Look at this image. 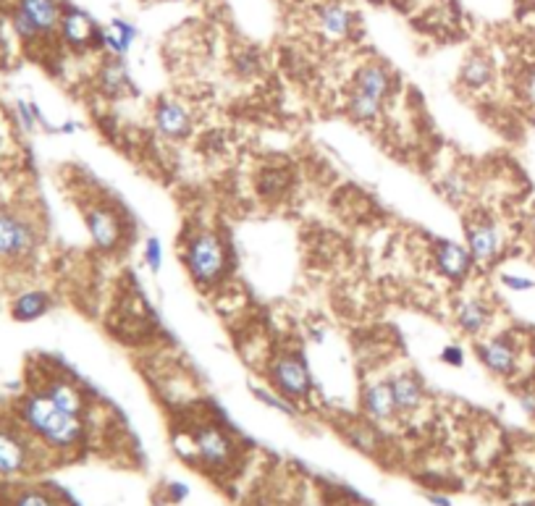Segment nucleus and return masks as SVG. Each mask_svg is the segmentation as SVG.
I'll list each match as a JSON object with an SVG mask.
<instances>
[{
  "label": "nucleus",
  "instance_id": "1",
  "mask_svg": "<svg viewBox=\"0 0 535 506\" xmlns=\"http://www.w3.org/2000/svg\"><path fill=\"white\" fill-rule=\"evenodd\" d=\"M399 77L394 69L378 58H365L349 71L344 84V113L362 129L383 124L391 100L397 98Z\"/></svg>",
  "mask_w": 535,
  "mask_h": 506
},
{
  "label": "nucleus",
  "instance_id": "2",
  "mask_svg": "<svg viewBox=\"0 0 535 506\" xmlns=\"http://www.w3.org/2000/svg\"><path fill=\"white\" fill-rule=\"evenodd\" d=\"M182 266L189 281L202 294L223 292L231 276V249L221 231L211 226H194L182 239Z\"/></svg>",
  "mask_w": 535,
  "mask_h": 506
},
{
  "label": "nucleus",
  "instance_id": "3",
  "mask_svg": "<svg viewBox=\"0 0 535 506\" xmlns=\"http://www.w3.org/2000/svg\"><path fill=\"white\" fill-rule=\"evenodd\" d=\"M24 426L51 449H77L84 441V420L61 409L42 391L29 394L19 407Z\"/></svg>",
  "mask_w": 535,
  "mask_h": 506
},
{
  "label": "nucleus",
  "instance_id": "4",
  "mask_svg": "<svg viewBox=\"0 0 535 506\" xmlns=\"http://www.w3.org/2000/svg\"><path fill=\"white\" fill-rule=\"evenodd\" d=\"M263 378L273 391H278L284 399L296 404L299 409L313 401L315 378L310 373L307 357L296 347L273 349L263 365Z\"/></svg>",
  "mask_w": 535,
  "mask_h": 506
},
{
  "label": "nucleus",
  "instance_id": "5",
  "mask_svg": "<svg viewBox=\"0 0 535 506\" xmlns=\"http://www.w3.org/2000/svg\"><path fill=\"white\" fill-rule=\"evenodd\" d=\"M176 441L187 444V449L184 446L176 449L184 459L213 473L229 470L239 456V444L234 441V436L213 420H200L197 426L184 430Z\"/></svg>",
  "mask_w": 535,
  "mask_h": 506
},
{
  "label": "nucleus",
  "instance_id": "6",
  "mask_svg": "<svg viewBox=\"0 0 535 506\" xmlns=\"http://www.w3.org/2000/svg\"><path fill=\"white\" fill-rule=\"evenodd\" d=\"M528 344H522L509 331H491L478 342H473L475 360L483 370L499 380H517L522 375V351Z\"/></svg>",
  "mask_w": 535,
  "mask_h": 506
},
{
  "label": "nucleus",
  "instance_id": "7",
  "mask_svg": "<svg viewBox=\"0 0 535 506\" xmlns=\"http://www.w3.org/2000/svg\"><path fill=\"white\" fill-rule=\"evenodd\" d=\"M84 226L89 241L98 252L103 255H116L129 239V218L121 211V205L110 200H92L84 205Z\"/></svg>",
  "mask_w": 535,
  "mask_h": 506
},
{
  "label": "nucleus",
  "instance_id": "8",
  "mask_svg": "<svg viewBox=\"0 0 535 506\" xmlns=\"http://www.w3.org/2000/svg\"><path fill=\"white\" fill-rule=\"evenodd\" d=\"M428 263L433 273L456 289H465L470 284V278L475 276V260L467 249L465 241L449 239V237H436L428 244Z\"/></svg>",
  "mask_w": 535,
  "mask_h": 506
},
{
  "label": "nucleus",
  "instance_id": "9",
  "mask_svg": "<svg viewBox=\"0 0 535 506\" xmlns=\"http://www.w3.org/2000/svg\"><path fill=\"white\" fill-rule=\"evenodd\" d=\"M465 244L478 270H491L507 252V234L493 215H473L465 220Z\"/></svg>",
  "mask_w": 535,
  "mask_h": 506
},
{
  "label": "nucleus",
  "instance_id": "10",
  "mask_svg": "<svg viewBox=\"0 0 535 506\" xmlns=\"http://www.w3.org/2000/svg\"><path fill=\"white\" fill-rule=\"evenodd\" d=\"M61 16V0H19L14 8V29L24 42L48 40L58 34Z\"/></svg>",
  "mask_w": 535,
  "mask_h": 506
},
{
  "label": "nucleus",
  "instance_id": "11",
  "mask_svg": "<svg viewBox=\"0 0 535 506\" xmlns=\"http://www.w3.org/2000/svg\"><path fill=\"white\" fill-rule=\"evenodd\" d=\"M452 323L465 339L478 342L493 331L496 305L478 292H459L452 302Z\"/></svg>",
  "mask_w": 535,
  "mask_h": 506
},
{
  "label": "nucleus",
  "instance_id": "12",
  "mask_svg": "<svg viewBox=\"0 0 535 506\" xmlns=\"http://www.w3.org/2000/svg\"><path fill=\"white\" fill-rule=\"evenodd\" d=\"M150 124L161 139L171 142V145H182L194 136L197 113L179 98H158L150 108Z\"/></svg>",
  "mask_w": 535,
  "mask_h": 506
},
{
  "label": "nucleus",
  "instance_id": "13",
  "mask_svg": "<svg viewBox=\"0 0 535 506\" xmlns=\"http://www.w3.org/2000/svg\"><path fill=\"white\" fill-rule=\"evenodd\" d=\"M357 27L360 16L344 0H323L313 8V32L328 45H344L354 40Z\"/></svg>",
  "mask_w": 535,
  "mask_h": 506
},
{
  "label": "nucleus",
  "instance_id": "14",
  "mask_svg": "<svg viewBox=\"0 0 535 506\" xmlns=\"http://www.w3.org/2000/svg\"><path fill=\"white\" fill-rule=\"evenodd\" d=\"M357 404H360L362 417L368 423H373V426H389V423L399 420L389 375H371V378H365L362 386H360V394H357Z\"/></svg>",
  "mask_w": 535,
  "mask_h": 506
},
{
  "label": "nucleus",
  "instance_id": "15",
  "mask_svg": "<svg viewBox=\"0 0 535 506\" xmlns=\"http://www.w3.org/2000/svg\"><path fill=\"white\" fill-rule=\"evenodd\" d=\"M37 247L34 223L19 213L0 211V260H24Z\"/></svg>",
  "mask_w": 535,
  "mask_h": 506
},
{
  "label": "nucleus",
  "instance_id": "16",
  "mask_svg": "<svg viewBox=\"0 0 535 506\" xmlns=\"http://www.w3.org/2000/svg\"><path fill=\"white\" fill-rule=\"evenodd\" d=\"M58 37L66 48L84 53V51H98V40H100V27L95 24V19L81 11L77 5H63V16L58 24Z\"/></svg>",
  "mask_w": 535,
  "mask_h": 506
},
{
  "label": "nucleus",
  "instance_id": "17",
  "mask_svg": "<svg viewBox=\"0 0 535 506\" xmlns=\"http://www.w3.org/2000/svg\"><path fill=\"white\" fill-rule=\"evenodd\" d=\"M95 89H98L100 98L113 100V103L127 100L134 92V81L132 74H129V66H127V58L103 55V61L95 69Z\"/></svg>",
  "mask_w": 535,
  "mask_h": 506
},
{
  "label": "nucleus",
  "instance_id": "18",
  "mask_svg": "<svg viewBox=\"0 0 535 506\" xmlns=\"http://www.w3.org/2000/svg\"><path fill=\"white\" fill-rule=\"evenodd\" d=\"M389 383H391V394H394V404H397L399 417H412L426 407L428 389L415 370H407V368L397 370V373L389 375Z\"/></svg>",
  "mask_w": 535,
  "mask_h": 506
},
{
  "label": "nucleus",
  "instance_id": "19",
  "mask_svg": "<svg viewBox=\"0 0 535 506\" xmlns=\"http://www.w3.org/2000/svg\"><path fill=\"white\" fill-rule=\"evenodd\" d=\"M456 81L467 95H481L488 92L496 81V63L485 51H470L462 58Z\"/></svg>",
  "mask_w": 535,
  "mask_h": 506
},
{
  "label": "nucleus",
  "instance_id": "20",
  "mask_svg": "<svg viewBox=\"0 0 535 506\" xmlns=\"http://www.w3.org/2000/svg\"><path fill=\"white\" fill-rule=\"evenodd\" d=\"M139 40V29L134 27L129 19H110L106 27H100V40H98V51L110 58H127L132 53L134 42Z\"/></svg>",
  "mask_w": 535,
  "mask_h": 506
},
{
  "label": "nucleus",
  "instance_id": "21",
  "mask_svg": "<svg viewBox=\"0 0 535 506\" xmlns=\"http://www.w3.org/2000/svg\"><path fill=\"white\" fill-rule=\"evenodd\" d=\"M40 391L51 401H55L61 409H66V412H71L77 417H84V412H87V397H84L81 386H77L71 378L53 375V378L45 380V386Z\"/></svg>",
  "mask_w": 535,
  "mask_h": 506
},
{
  "label": "nucleus",
  "instance_id": "22",
  "mask_svg": "<svg viewBox=\"0 0 535 506\" xmlns=\"http://www.w3.org/2000/svg\"><path fill=\"white\" fill-rule=\"evenodd\" d=\"M27 444L11 430H0V475H19L27 470Z\"/></svg>",
  "mask_w": 535,
  "mask_h": 506
},
{
  "label": "nucleus",
  "instance_id": "23",
  "mask_svg": "<svg viewBox=\"0 0 535 506\" xmlns=\"http://www.w3.org/2000/svg\"><path fill=\"white\" fill-rule=\"evenodd\" d=\"M51 305H53V299L48 294L32 289V292H22L14 299L11 315H14V320H19V323H32V320L42 318L51 310Z\"/></svg>",
  "mask_w": 535,
  "mask_h": 506
},
{
  "label": "nucleus",
  "instance_id": "24",
  "mask_svg": "<svg viewBox=\"0 0 535 506\" xmlns=\"http://www.w3.org/2000/svg\"><path fill=\"white\" fill-rule=\"evenodd\" d=\"M266 63H263V55L258 48H237L231 53V74L241 81H252L258 80L263 74Z\"/></svg>",
  "mask_w": 535,
  "mask_h": 506
},
{
  "label": "nucleus",
  "instance_id": "25",
  "mask_svg": "<svg viewBox=\"0 0 535 506\" xmlns=\"http://www.w3.org/2000/svg\"><path fill=\"white\" fill-rule=\"evenodd\" d=\"M292 184V173L284 168H268L258 176V194L266 200H276L281 194H286V189Z\"/></svg>",
  "mask_w": 535,
  "mask_h": 506
},
{
  "label": "nucleus",
  "instance_id": "26",
  "mask_svg": "<svg viewBox=\"0 0 535 506\" xmlns=\"http://www.w3.org/2000/svg\"><path fill=\"white\" fill-rule=\"evenodd\" d=\"M436 189L444 194V200L446 202H452V205H462L465 200H467V194H470V182H467V176L465 173H444L441 176V182L436 184Z\"/></svg>",
  "mask_w": 535,
  "mask_h": 506
},
{
  "label": "nucleus",
  "instance_id": "27",
  "mask_svg": "<svg viewBox=\"0 0 535 506\" xmlns=\"http://www.w3.org/2000/svg\"><path fill=\"white\" fill-rule=\"evenodd\" d=\"M252 397L260 401V404H266V407H270V409H276V412H281V415H286V417H296L299 415V407L296 404H292L289 399H284L278 391H273L270 386H255L252 389Z\"/></svg>",
  "mask_w": 535,
  "mask_h": 506
},
{
  "label": "nucleus",
  "instance_id": "28",
  "mask_svg": "<svg viewBox=\"0 0 535 506\" xmlns=\"http://www.w3.org/2000/svg\"><path fill=\"white\" fill-rule=\"evenodd\" d=\"M163 263H165L163 241L158 237H147V239L142 241V266L147 267L153 276H158L163 270Z\"/></svg>",
  "mask_w": 535,
  "mask_h": 506
},
{
  "label": "nucleus",
  "instance_id": "29",
  "mask_svg": "<svg viewBox=\"0 0 535 506\" xmlns=\"http://www.w3.org/2000/svg\"><path fill=\"white\" fill-rule=\"evenodd\" d=\"M499 284L512 294L535 292L533 276H522V273H512V270H502V273H499Z\"/></svg>",
  "mask_w": 535,
  "mask_h": 506
},
{
  "label": "nucleus",
  "instance_id": "30",
  "mask_svg": "<svg viewBox=\"0 0 535 506\" xmlns=\"http://www.w3.org/2000/svg\"><path fill=\"white\" fill-rule=\"evenodd\" d=\"M517 92H520V100L528 108H535V63L528 66L520 77V84H517Z\"/></svg>",
  "mask_w": 535,
  "mask_h": 506
},
{
  "label": "nucleus",
  "instance_id": "31",
  "mask_svg": "<svg viewBox=\"0 0 535 506\" xmlns=\"http://www.w3.org/2000/svg\"><path fill=\"white\" fill-rule=\"evenodd\" d=\"M438 360L446 368H462L465 365V349H462V344H446L438 351Z\"/></svg>",
  "mask_w": 535,
  "mask_h": 506
},
{
  "label": "nucleus",
  "instance_id": "32",
  "mask_svg": "<svg viewBox=\"0 0 535 506\" xmlns=\"http://www.w3.org/2000/svg\"><path fill=\"white\" fill-rule=\"evenodd\" d=\"M517 404L525 415L535 417V386L533 383H525L522 389H517Z\"/></svg>",
  "mask_w": 535,
  "mask_h": 506
},
{
  "label": "nucleus",
  "instance_id": "33",
  "mask_svg": "<svg viewBox=\"0 0 535 506\" xmlns=\"http://www.w3.org/2000/svg\"><path fill=\"white\" fill-rule=\"evenodd\" d=\"M14 506H55V501L48 493H42V491H27V493H22L16 499Z\"/></svg>",
  "mask_w": 535,
  "mask_h": 506
},
{
  "label": "nucleus",
  "instance_id": "34",
  "mask_svg": "<svg viewBox=\"0 0 535 506\" xmlns=\"http://www.w3.org/2000/svg\"><path fill=\"white\" fill-rule=\"evenodd\" d=\"M525 231H528V237L535 241V208L533 211H528V215H525Z\"/></svg>",
  "mask_w": 535,
  "mask_h": 506
},
{
  "label": "nucleus",
  "instance_id": "35",
  "mask_svg": "<svg viewBox=\"0 0 535 506\" xmlns=\"http://www.w3.org/2000/svg\"><path fill=\"white\" fill-rule=\"evenodd\" d=\"M428 501L436 506H452V501L446 496H441V493H428Z\"/></svg>",
  "mask_w": 535,
  "mask_h": 506
},
{
  "label": "nucleus",
  "instance_id": "36",
  "mask_svg": "<svg viewBox=\"0 0 535 506\" xmlns=\"http://www.w3.org/2000/svg\"><path fill=\"white\" fill-rule=\"evenodd\" d=\"M528 357H530V362H533V370H535V336H530V342H528Z\"/></svg>",
  "mask_w": 535,
  "mask_h": 506
},
{
  "label": "nucleus",
  "instance_id": "37",
  "mask_svg": "<svg viewBox=\"0 0 535 506\" xmlns=\"http://www.w3.org/2000/svg\"><path fill=\"white\" fill-rule=\"evenodd\" d=\"M517 506H535V501H525V504H517Z\"/></svg>",
  "mask_w": 535,
  "mask_h": 506
},
{
  "label": "nucleus",
  "instance_id": "38",
  "mask_svg": "<svg viewBox=\"0 0 535 506\" xmlns=\"http://www.w3.org/2000/svg\"><path fill=\"white\" fill-rule=\"evenodd\" d=\"M55 506H61V504H55Z\"/></svg>",
  "mask_w": 535,
  "mask_h": 506
}]
</instances>
